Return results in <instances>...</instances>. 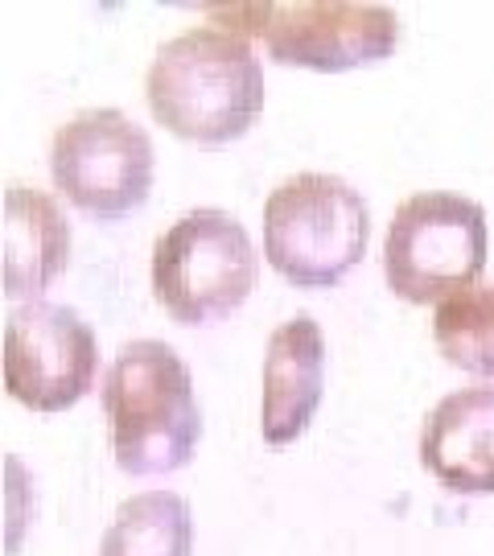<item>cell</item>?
Segmentation results:
<instances>
[{
  "label": "cell",
  "instance_id": "obj_10",
  "mask_svg": "<svg viewBox=\"0 0 494 556\" xmlns=\"http://www.w3.org/2000/svg\"><path fill=\"white\" fill-rule=\"evenodd\" d=\"M420 466L454 495H494V388H461L420 429Z\"/></svg>",
  "mask_w": 494,
  "mask_h": 556
},
{
  "label": "cell",
  "instance_id": "obj_9",
  "mask_svg": "<svg viewBox=\"0 0 494 556\" xmlns=\"http://www.w3.org/2000/svg\"><path fill=\"white\" fill-rule=\"evenodd\" d=\"M326 392V334L309 314H296L268 338L264 355V396L259 433L268 445H293Z\"/></svg>",
  "mask_w": 494,
  "mask_h": 556
},
{
  "label": "cell",
  "instance_id": "obj_5",
  "mask_svg": "<svg viewBox=\"0 0 494 556\" xmlns=\"http://www.w3.org/2000/svg\"><path fill=\"white\" fill-rule=\"evenodd\" d=\"M259 260L248 227L227 211H190L153 243V298L178 326L236 314L256 289Z\"/></svg>",
  "mask_w": 494,
  "mask_h": 556
},
{
  "label": "cell",
  "instance_id": "obj_4",
  "mask_svg": "<svg viewBox=\"0 0 494 556\" xmlns=\"http://www.w3.org/2000/svg\"><path fill=\"white\" fill-rule=\"evenodd\" d=\"M206 13L223 17V29L259 41L264 54L280 66H301L317 75L376 66L400 46V17L388 4L273 0V4H231V9H206Z\"/></svg>",
  "mask_w": 494,
  "mask_h": 556
},
{
  "label": "cell",
  "instance_id": "obj_8",
  "mask_svg": "<svg viewBox=\"0 0 494 556\" xmlns=\"http://www.w3.org/2000/svg\"><path fill=\"white\" fill-rule=\"evenodd\" d=\"M99 371V342L91 321L71 305H17L4 321V388L34 413H66Z\"/></svg>",
  "mask_w": 494,
  "mask_h": 556
},
{
  "label": "cell",
  "instance_id": "obj_1",
  "mask_svg": "<svg viewBox=\"0 0 494 556\" xmlns=\"http://www.w3.org/2000/svg\"><path fill=\"white\" fill-rule=\"evenodd\" d=\"M144 100L174 137L218 149L243 137L264 112V66L243 34L194 25L157 50Z\"/></svg>",
  "mask_w": 494,
  "mask_h": 556
},
{
  "label": "cell",
  "instance_id": "obj_12",
  "mask_svg": "<svg viewBox=\"0 0 494 556\" xmlns=\"http://www.w3.org/2000/svg\"><path fill=\"white\" fill-rule=\"evenodd\" d=\"M194 516L174 491H140L119 503L112 528L99 540V556H190Z\"/></svg>",
  "mask_w": 494,
  "mask_h": 556
},
{
  "label": "cell",
  "instance_id": "obj_7",
  "mask_svg": "<svg viewBox=\"0 0 494 556\" xmlns=\"http://www.w3.org/2000/svg\"><path fill=\"white\" fill-rule=\"evenodd\" d=\"M153 140L119 108H87L50 144V178L66 202L99 223L128 219L153 194Z\"/></svg>",
  "mask_w": 494,
  "mask_h": 556
},
{
  "label": "cell",
  "instance_id": "obj_3",
  "mask_svg": "<svg viewBox=\"0 0 494 556\" xmlns=\"http://www.w3.org/2000/svg\"><path fill=\"white\" fill-rule=\"evenodd\" d=\"M371 211L351 181L296 174L264 202V256L296 289H334L367 256Z\"/></svg>",
  "mask_w": 494,
  "mask_h": 556
},
{
  "label": "cell",
  "instance_id": "obj_2",
  "mask_svg": "<svg viewBox=\"0 0 494 556\" xmlns=\"http://www.w3.org/2000/svg\"><path fill=\"white\" fill-rule=\"evenodd\" d=\"M103 413L116 466L132 478L174 475L198 450L202 408L186 358L157 338L119 346L103 379Z\"/></svg>",
  "mask_w": 494,
  "mask_h": 556
},
{
  "label": "cell",
  "instance_id": "obj_13",
  "mask_svg": "<svg viewBox=\"0 0 494 556\" xmlns=\"http://www.w3.org/2000/svg\"><path fill=\"white\" fill-rule=\"evenodd\" d=\"M433 342L449 367L494 376V285H474L433 309Z\"/></svg>",
  "mask_w": 494,
  "mask_h": 556
},
{
  "label": "cell",
  "instance_id": "obj_6",
  "mask_svg": "<svg viewBox=\"0 0 494 556\" xmlns=\"http://www.w3.org/2000/svg\"><path fill=\"white\" fill-rule=\"evenodd\" d=\"M486 211L449 190H425L395 206L383 239V277L400 301L429 305L474 289L486 268Z\"/></svg>",
  "mask_w": 494,
  "mask_h": 556
},
{
  "label": "cell",
  "instance_id": "obj_11",
  "mask_svg": "<svg viewBox=\"0 0 494 556\" xmlns=\"http://www.w3.org/2000/svg\"><path fill=\"white\" fill-rule=\"evenodd\" d=\"M71 260V223L38 186L13 181L4 194V293L34 301Z\"/></svg>",
  "mask_w": 494,
  "mask_h": 556
}]
</instances>
